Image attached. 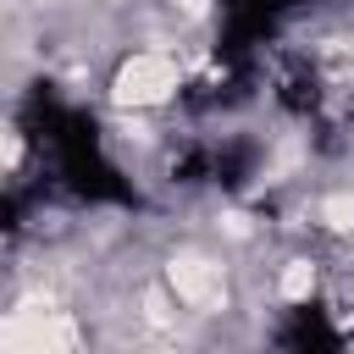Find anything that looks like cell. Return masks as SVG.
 Returning <instances> with one entry per match:
<instances>
[{
    "instance_id": "obj_2",
    "label": "cell",
    "mask_w": 354,
    "mask_h": 354,
    "mask_svg": "<svg viewBox=\"0 0 354 354\" xmlns=\"http://www.w3.org/2000/svg\"><path fill=\"white\" fill-rule=\"evenodd\" d=\"M277 343H293V348H332L337 343V326H326V315L321 310H293V321L277 332Z\"/></svg>"
},
{
    "instance_id": "obj_1",
    "label": "cell",
    "mask_w": 354,
    "mask_h": 354,
    "mask_svg": "<svg viewBox=\"0 0 354 354\" xmlns=\"http://www.w3.org/2000/svg\"><path fill=\"white\" fill-rule=\"evenodd\" d=\"M271 88H277L282 111H293V116H304V122L326 111V83H321V72H315L304 55H282L277 72H271Z\"/></svg>"
}]
</instances>
